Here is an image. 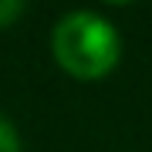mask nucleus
I'll list each match as a JSON object with an SVG mask.
<instances>
[{
    "label": "nucleus",
    "instance_id": "nucleus-1",
    "mask_svg": "<svg viewBox=\"0 0 152 152\" xmlns=\"http://www.w3.org/2000/svg\"><path fill=\"white\" fill-rule=\"evenodd\" d=\"M54 61L78 81H98L118 64L122 37L102 14L75 10L64 14L51 34Z\"/></svg>",
    "mask_w": 152,
    "mask_h": 152
},
{
    "label": "nucleus",
    "instance_id": "nucleus-3",
    "mask_svg": "<svg viewBox=\"0 0 152 152\" xmlns=\"http://www.w3.org/2000/svg\"><path fill=\"white\" fill-rule=\"evenodd\" d=\"M0 152H20V135L4 115H0Z\"/></svg>",
    "mask_w": 152,
    "mask_h": 152
},
{
    "label": "nucleus",
    "instance_id": "nucleus-2",
    "mask_svg": "<svg viewBox=\"0 0 152 152\" xmlns=\"http://www.w3.org/2000/svg\"><path fill=\"white\" fill-rule=\"evenodd\" d=\"M24 10H27V7H24V0H0V31L10 27V24H17Z\"/></svg>",
    "mask_w": 152,
    "mask_h": 152
}]
</instances>
